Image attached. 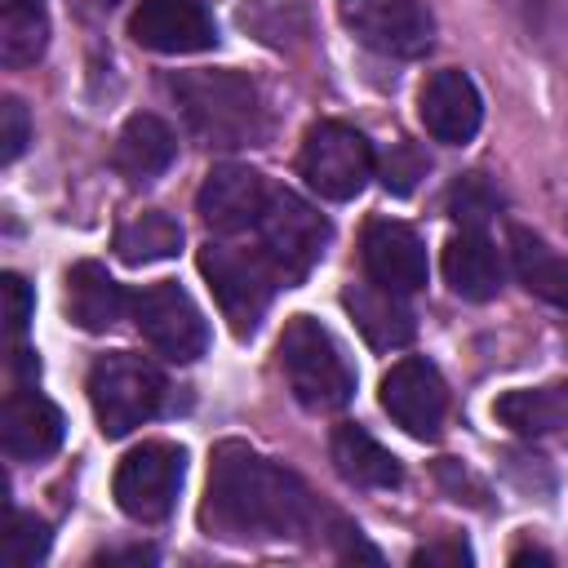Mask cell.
Wrapping results in <instances>:
<instances>
[{
  "label": "cell",
  "mask_w": 568,
  "mask_h": 568,
  "mask_svg": "<svg viewBox=\"0 0 568 568\" xmlns=\"http://www.w3.org/2000/svg\"><path fill=\"white\" fill-rule=\"evenodd\" d=\"M204 528L213 537H302L315 524L311 488L280 462L253 453L240 439H226L209 457L204 488Z\"/></svg>",
  "instance_id": "1"
},
{
  "label": "cell",
  "mask_w": 568,
  "mask_h": 568,
  "mask_svg": "<svg viewBox=\"0 0 568 568\" xmlns=\"http://www.w3.org/2000/svg\"><path fill=\"white\" fill-rule=\"evenodd\" d=\"M253 231H257L262 253L271 257V266L280 271L284 284H297L324 257V248L333 240L328 217L315 204H306L302 195L280 191V186H271V200H266Z\"/></svg>",
  "instance_id": "6"
},
{
  "label": "cell",
  "mask_w": 568,
  "mask_h": 568,
  "mask_svg": "<svg viewBox=\"0 0 568 568\" xmlns=\"http://www.w3.org/2000/svg\"><path fill=\"white\" fill-rule=\"evenodd\" d=\"M173 155H178V138H173V129H169L160 115H151V111L129 115L124 129L115 133V146H111L115 173H120L124 182H133V186L155 182V178L173 164Z\"/></svg>",
  "instance_id": "17"
},
{
  "label": "cell",
  "mask_w": 568,
  "mask_h": 568,
  "mask_svg": "<svg viewBox=\"0 0 568 568\" xmlns=\"http://www.w3.org/2000/svg\"><path fill=\"white\" fill-rule=\"evenodd\" d=\"M510 266H515L519 284H524L532 297H541V302L568 311V257L555 253V248H550L541 235H532L528 226H510Z\"/></svg>",
  "instance_id": "22"
},
{
  "label": "cell",
  "mask_w": 568,
  "mask_h": 568,
  "mask_svg": "<svg viewBox=\"0 0 568 568\" xmlns=\"http://www.w3.org/2000/svg\"><path fill=\"white\" fill-rule=\"evenodd\" d=\"M49 541H53V532L40 515H13L9 532H4V564L9 568H31L49 555Z\"/></svg>",
  "instance_id": "27"
},
{
  "label": "cell",
  "mask_w": 568,
  "mask_h": 568,
  "mask_svg": "<svg viewBox=\"0 0 568 568\" xmlns=\"http://www.w3.org/2000/svg\"><path fill=\"white\" fill-rule=\"evenodd\" d=\"M342 306L351 311V320H355V328L364 333V342L377 346V351L408 346L413 333H417V320H413V311L404 306V293H390V288H382V284H373V280L346 284V288H342Z\"/></svg>",
  "instance_id": "18"
},
{
  "label": "cell",
  "mask_w": 568,
  "mask_h": 568,
  "mask_svg": "<svg viewBox=\"0 0 568 568\" xmlns=\"http://www.w3.org/2000/svg\"><path fill=\"white\" fill-rule=\"evenodd\" d=\"M266 200H271V182L257 169H248V164H213L204 173V186L195 195V209H200V217H204L209 231L235 235V231L257 226Z\"/></svg>",
  "instance_id": "13"
},
{
  "label": "cell",
  "mask_w": 568,
  "mask_h": 568,
  "mask_svg": "<svg viewBox=\"0 0 568 568\" xmlns=\"http://www.w3.org/2000/svg\"><path fill=\"white\" fill-rule=\"evenodd\" d=\"M169 93L204 146H248L262 138V98L244 71H182L169 80Z\"/></svg>",
  "instance_id": "2"
},
{
  "label": "cell",
  "mask_w": 568,
  "mask_h": 568,
  "mask_svg": "<svg viewBox=\"0 0 568 568\" xmlns=\"http://www.w3.org/2000/svg\"><path fill=\"white\" fill-rule=\"evenodd\" d=\"M200 271L240 337H248L262 324L275 288L284 284L262 248H235V244H213V240L200 248Z\"/></svg>",
  "instance_id": "5"
},
{
  "label": "cell",
  "mask_w": 568,
  "mask_h": 568,
  "mask_svg": "<svg viewBox=\"0 0 568 568\" xmlns=\"http://www.w3.org/2000/svg\"><path fill=\"white\" fill-rule=\"evenodd\" d=\"M62 413L31 386H13L0 408V448L13 462H40L62 444Z\"/></svg>",
  "instance_id": "16"
},
{
  "label": "cell",
  "mask_w": 568,
  "mask_h": 568,
  "mask_svg": "<svg viewBox=\"0 0 568 568\" xmlns=\"http://www.w3.org/2000/svg\"><path fill=\"white\" fill-rule=\"evenodd\" d=\"M120 559H133V564H151L155 555H151V550H120V555H102L98 564H120Z\"/></svg>",
  "instance_id": "33"
},
{
  "label": "cell",
  "mask_w": 568,
  "mask_h": 568,
  "mask_svg": "<svg viewBox=\"0 0 568 568\" xmlns=\"http://www.w3.org/2000/svg\"><path fill=\"white\" fill-rule=\"evenodd\" d=\"M377 399L390 413V422L413 439H439L448 413V386L426 355H404L399 364H390Z\"/></svg>",
  "instance_id": "11"
},
{
  "label": "cell",
  "mask_w": 568,
  "mask_h": 568,
  "mask_svg": "<svg viewBox=\"0 0 568 568\" xmlns=\"http://www.w3.org/2000/svg\"><path fill=\"white\" fill-rule=\"evenodd\" d=\"M297 169L306 178V186L324 200H355L368 178L377 173V155L368 146V138L342 120H320L306 129Z\"/></svg>",
  "instance_id": "7"
},
{
  "label": "cell",
  "mask_w": 568,
  "mask_h": 568,
  "mask_svg": "<svg viewBox=\"0 0 568 568\" xmlns=\"http://www.w3.org/2000/svg\"><path fill=\"white\" fill-rule=\"evenodd\" d=\"M342 22L382 58H422L435 44V18L422 0H351Z\"/></svg>",
  "instance_id": "10"
},
{
  "label": "cell",
  "mask_w": 568,
  "mask_h": 568,
  "mask_svg": "<svg viewBox=\"0 0 568 568\" xmlns=\"http://www.w3.org/2000/svg\"><path fill=\"white\" fill-rule=\"evenodd\" d=\"M328 457L337 466V475L355 488H399L404 484V466L390 448H382L364 426L342 422L328 439Z\"/></svg>",
  "instance_id": "20"
},
{
  "label": "cell",
  "mask_w": 568,
  "mask_h": 568,
  "mask_svg": "<svg viewBox=\"0 0 568 568\" xmlns=\"http://www.w3.org/2000/svg\"><path fill=\"white\" fill-rule=\"evenodd\" d=\"M0 293H4V324H9V337H22V328L31 324V311H36V293H31V284H27L18 271H4Z\"/></svg>",
  "instance_id": "30"
},
{
  "label": "cell",
  "mask_w": 568,
  "mask_h": 568,
  "mask_svg": "<svg viewBox=\"0 0 568 568\" xmlns=\"http://www.w3.org/2000/svg\"><path fill=\"white\" fill-rule=\"evenodd\" d=\"M444 280L457 297L466 302H488L501 288V253L493 248V240L484 231L462 226L448 244H444Z\"/></svg>",
  "instance_id": "19"
},
{
  "label": "cell",
  "mask_w": 568,
  "mask_h": 568,
  "mask_svg": "<svg viewBox=\"0 0 568 568\" xmlns=\"http://www.w3.org/2000/svg\"><path fill=\"white\" fill-rule=\"evenodd\" d=\"M417 115L426 124V133L444 146H462L479 133L484 124V98L475 89V80L457 67L430 71L422 93H417Z\"/></svg>",
  "instance_id": "15"
},
{
  "label": "cell",
  "mask_w": 568,
  "mask_h": 568,
  "mask_svg": "<svg viewBox=\"0 0 568 568\" xmlns=\"http://www.w3.org/2000/svg\"><path fill=\"white\" fill-rule=\"evenodd\" d=\"M49 49V18L40 4H4L0 13V62L31 67Z\"/></svg>",
  "instance_id": "25"
},
{
  "label": "cell",
  "mask_w": 568,
  "mask_h": 568,
  "mask_svg": "<svg viewBox=\"0 0 568 568\" xmlns=\"http://www.w3.org/2000/svg\"><path fill=\"white\" fill-rule=\"evenodd\" d=\"M160 399H164V377L151 359H142L133 351H111V355L93 359L89 404H93L98 430L106 439L133 435L142 422H151L160 413Z\"/></svg>",
  "instance_id": "4"
},
{
  "label": "cell",
  "mask_w": 568,
  "mask_h": 568,
  "mask_svg": "<svg viewBox=\"0 0 568 568\" xmlns=\"http://www.w3.org/2000/svg\"><path fill=\"white\" fill-rule=\"evenodd\" d=\"M422 178H426V160L417 155L413 142H395V146L382 155V186H386L390 195H408Z\"/></svg>",
  "instance_id": "28"
},
{
  "label": "cell",
  "mask_w": 568,
  "mask_h": 568,
  "mask_svg": "<svg viewBox=\"0 0 568 568\" xmlns=\"http://www.w3.org/2000/svg\"><path fill=\"white\" fill-rule=\"evenodd\" d=\"M497 209H501V191H497L484 173H466V178H457L453 191H448V213H453L462 226H470V231H479L488 217H497Z\"/></svg>",
  "instance_id": "26"
},
{
  "label": "cell",
  "mask_w": 568,
  "mask_h": 568,
  "mask_svg": "<svg viewBox=\"0 0 568 568\" xmlns=\"http://www.w3.org/2000/svg\"><path fill=\"white\" fill-rule=\"evenodd\" d=\"M280 373L293 390V399L311 413H337L355 395V368L346 364L337 337L311 320L293 315L280 333Z\"/></svg>",
  "instance_id": "3"
},
{
  "label": "cell",
  "mask_w": 568,
  "mask_h": 568,
  "mask_svg": "<svg viewBox=\"0 0 568 568\" xmlns=\"http://www.w3.org/2000/svg\"><path fill=\"white\" fill-rule=\"evenodd\" d=\"M31 142V115L22 106V98H4L0 102V160L13 164Z\"/></svg>",
  "instance_id": "29"
},
{
  "label": "cell",
  "mask_w": 568,
  "mask_h": 568,
  "mask_svg": "<svg viewBox=\"0 0 568 568\" xmlns=\"http://www.w3.org/2000/svg\"><path fill=\"white\" fill-rule=\"evenodd\" d=\"M528 559H532V564H550L546 550H515V555H510V564H528Z\"/></svg>",
  "instance_id": "34"
},
{
  "label": "cell",
  "mask_w": 568,
  "mask_h": 568,
  "mask_svg": "<svg viewBox=\"0 0 568 568\" xmlns=\"http://www.w3.org/2000/svg\"><path fill=\"white\" fill-rule=\"evenodd\" d=\"M413 564H470V550L462 541H435V546H422Z\"/></svg>",
  "instance_id": "31"
},
{
  "label": "cell",
  "mask_w": 568,
  "mask_h": 568,
  "mask_svg": "<svg viewBox=\"0 0 568 568\" xmlns=\"http://www.w3.org/2000/svg\"><path fill=\"white\" fill-rule=\"evenodd\" d=\"M129 297L124 288L106 275L102 262H75L67 271V320L84 333H106L120 324Z\"/></svg>",
  "instance_id": "21"
},
{
  "label": "cell",
  "mask_w": 568,
  "mask_h": 568,
  "mask_svg": "<svg viewBox=\"0 0 568 568\" xmlns=\"http://www.w3.org/2000/svg\"><path fill=\"white\" fill-rule=\"evenodd\" d=\"M129 36L151 53H200L217 44V22L200 0H142Z\"/></svg>",
  "instance_id": "14"
},
{
  "label": "cell",
  "mask_w": 568,
  "mask_h": 568,
  "mask_svg": "<svg viewBox=\"0 0 568 568\" xmlns=\"http://www.w3.org/2000/svg\"><path fill=\"white\" fill-rule=\"evenodd\" d=\"M13 373L22 377V386H27L31 377H40V359H36V351H13Z\"/></svg>",
  "instance_id": "32"
},
{
  "label": "cell",
  "mask_w": 568,
  "mask_h": 568,
  "mask_svg": "<svg viewBox=\"0 0 568 568\" xmlns=\"http://www.w3.org/2000/svg\"><path fill=\"white\" fill-rule=\"evenodd\" d=\"M133 324L173 364H191L209 351V324L195 297L173 280H160L133 297Z\"/></svg>",
  "instance_id": "9"
},
{
  "label": "cell",
  "mask_w": 568,
  "mask_h": 568,
  "mask_svg": "<svg viewBox=\"0 0 568 568\" xmlns=\"http://www.w3.org/2000/svg\"><path fill=\"white\" fill-rule=\"evenodd\" d=\"M497 422L519 435H555L568 426V390L564 386H532V390H506L493 404Z\"/></svg>",
  "instance_id": "23"
},
{
  "label": "cell",
  "mask_w": 568,
  "mask_h": 568,
  "mask_svg": "<svg viewBox=\"0 0 568 568\" xmlns=\"http://www.w3.org/2000/svg\"><path fill=\"white\" fill-rule=\"evenodd\" d=\"M182 248V222L169 217L164 209H146L133 213L129 222H120L115 231V257L129 266H146V262H164Z\"/></svg>",
  "instance_id": "24"
},
{
  "label": "cell",
  "mask_w": 568,
  "mask_h": 568,
  "mask_svg": "<svg viewBox=\"0 0 568 568\" xmlns=\"http://www.w3.org/2000/svg\"><path fill=\"white\" fill-rule=\"evenodd\" d=\"M359 257H364V275L390 293H417L430 275L426 262V244L408 222L395 217H368L364 235H359Z\"/></svg>",
  "instance_id": "12"
},
{
  "label": "cell",
  "mask_w": 568,
  "mask_h": 568,
  "mask_svg": "<svg viewBox=\"0 0 568 568\" xmlns=\"http://www.w3.org/2000/svg\"><path fill=\"white\" fill-rule=\"evenodd\" d=\"M102 4H115V0H102Z\"/></svg>",
  "instance_id": "36"
},
{
  "label": "cell",
  "mask_w": 568,
  "mask_h": 568,
  "mask_svg": "<svg viewBox=\"0 0 568 568\" xmlns=\"http://www.w3.org/2000/svg\"><path fill=\"white\" fill-rule=\"evenodd\" d=\"M4 4H40V0H4Z\"/></svg>",
  "instance_id": "35"
},
{
  "label": "cell",
  "mask_w": 568,
  "mask_h": 568,
  "mask_svg": "<svg viewBox=\"0 0 568 568\" xmlns=\"http://www.w3.org/2000/svg\"><path fill=\"white\" fill-rule=\"evenodd\" d=\"M182 475H186V453L178 444L164 439L142 444L115 466V484H111L115 506L138 524H160L178 506Z\"/></svg>",
  "instance_id": "8"
}]
</instances>
